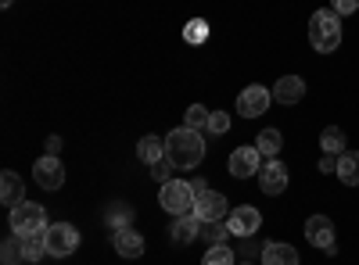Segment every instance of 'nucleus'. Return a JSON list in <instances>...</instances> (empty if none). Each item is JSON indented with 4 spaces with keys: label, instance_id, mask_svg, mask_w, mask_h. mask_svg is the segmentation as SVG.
<instances>
[{
    "label": "nucleus",
    "instance_id": "nucleus-21",
    "mask_svg": "<svg viewBox=\"0 0 359 265\" xmlns=\"http://www.w3.org/2000/svg\"><path fill=\"white\" fill-rule=\"evenodd\" d=\"M130 219H133V208L126 201H111L108 204V212H104V222H108V229L115 233V229H126L130 226Z\"/></svg>",
    "mask_w": 359,
    "mask_h": 265
},
{
    "label": "nucleus",
    "instance_id": "nucleus-13",
    "mask_svg": "<svg viewBox=\"0 0 359 265\" xmlns=\"http://www.w3.org/2000/svg\"><path fill=\"white\" fill-rule=\"evenodd\" d=\"M198 233H201V219L191 212V215H176V222L169 226V241L176 244V248H187V244H194L198 241Z\"/></svg>",
    "mask_w": 359,
    "mask_h": 265
},
{
    "label": "nucleus",
    "instance_id": "nucleus-30",
    "mask_svg": "<svg viewBox=\"0 0 359 265\" xmlns=\"http://www.w3.org/2000/svg\"><path fill=\"white\" fill-rule=\"evenodd\" d=\"M172 172H176V165H172L169 158H162V162H155V165H151V176H155L158 183H169V180H172Z\"/></svg>",
    "mask_w": 359,
    "mask_h": 265
},
{
    "label": "nucleus",
    "instance_id": "nucleus-36",
    "mask_svg": "<svg viewBox=\"0 0 359 265\" xmlns=\"http://www.w3.org/2000/svg\"><path fill=\"white\" fill-rule=\"evenodd\" d=\"M237 265H255V262H237Z\"/></svg>",
    "mask_w": 359,
    "mask_h": 265
},
{
    "label": "nucleus",
    "instance_id": "nucleus-19",
    "mask_svg": "<svg viewBox=\"0 0 359 265\" xmlns=\"http://www.w3.org/2000/svg\"><path fill=\"white\" fill-rule=\"evenodd\" d=\"M338 180L345 187H359V151L338 155Z\"/></svg>",
    "mask_w": 359,
    "mask_h": 265
},
{
    "label": "nucleus",
    "instance_id": "nucleus-8",
    "mask_svg": "<svg viewBox=\"0 0 359 265\" xmlns=\"http://www.w3.org/2000/svg\"><path fill=\"white\" fill-rule=\"evenodd\" d=\"M33 180L40 190H62L65 187V165L54 155H43L40 162H33Z\"/></svg>",
    "mask_w": 359,
    "mask_h": 265
},
{
    "label": "nucleus",
    "instance_id": "nucleus-9",
    "mask_svg": "<svg viewBox=\"0 0 359 265\" xmlns=\"http://www.w3.org/2000/svg\"><path fill=\"white\" fill-rule=\"evenodd\" d=\"M269 104H273V90H266V86H248L237 94V115H245V119H259Z\"/></svg>",
    "mask_w": 359,
    "mask_h": 265
},
{
    "label": "nucleus",
    "instance_id": "nucleus-17",
    "mask_svg": "<svg viewBox=\"0 0 359 265\" xmlns=\"http://www.w3.org/2000/svg\"><path fill=\"white\" fill-rule=\"evenodd\" d=\"M262 265H298V251L291 244H277V241H269L262 248Z\"/></svg>",
    "mask_w": 359,
    "mask_h": 265
},
{
    "label": "nucleus",
    "instance_id": "nucleus-3",
    "mask_svg": "<svg viewBox=\"0 0 359 265\" xmlns=\"http://www.w3.org/2000/svg\"><path fill=\"white\" fill-rule=\"evenodd\" d=\"M8 222H11V233H18V237H33V233L47 229V208L36 201H22L11 208Z\"/></svg>",
    "mask_w": 359,
    "mask_h": 265
},
{
    "label": "nucleus",
    "instance_id": "nucleus-27",
    "mask_svg": "<svg viewBox=\"0 0 359 265\" xmlns=\"http://www.w3.org/2000/svg\"><path fill=\"white\" fill-rule=\"evenodd\" d=\"M0 262H4V265H18V262H25V258H22V237H18V233H11V237L4 241Z\"/></svg>",
    "mask_w": 359,
    "mask_h": 265
},
{
    "label": "nucleus",
    "instance_id": "nucleus-29",
    "mask_svg": "<svg viewBox=\"0 0 359 265\" xmlns=\"http://www.w3.org/2000/svg\"><path fill=\"white\" fill-rule=\"evenodd\" d=\"M226 129H230V115H226V111H212V115H208L205 133H212V136H226Z\"/></svg>",
    "mask_w": 359,
    "mask_h": 265
},
{
    "label": "nucleus",
    "instance_id": "nucleus-32",
    "mask_svg": "<svg viewBox=\"0 0 359 265\" xmlns=\"http://www.w3.org/2000/svg\"><path fill=\"white\" fill-rule=\"evenodd\" d=\"M320 172H338V155H323V162H320Z\"/></svg>",
    "mask_w": 359,
    "mask_h": 265
},
{
    "label": "nucleus",
    "instance_id": "nucleus-16",
    "mask_svg": "<svg viewBox=\"0 0 359 265\" xmlns=\"http://www.w3.org/2000/svg\"><path fill=\"white\" fill-rule=\"evenodd\" d=\"M22 194H25L22 176H18V172H11V169L0 172V201H4V208H8V212L15 208V204H22V201H25Z\"/></svg>",
    "mask_w": 359,
    "mask_h": 265
},
{
    "label": "nucleus",
    "instance_id": "nucleus-14",
    "mask_svg": "<svg viewBox=\"0 0 359 265\" xmlns=\"http://www.w3.org/2000/svg\"><path fill=\"white\" fill-rule=\"evenodd\" d=\"M306 97V83H302V76H280L277 79V86H273V101L277 104H298Z\"/></svg>",
    "mask_w": 359,
    "mask_h": 265
},
{
    "label": "nucleus",
    "instance_id": "nucleus-34",
    "mask_svg": "<svg viewBox=\"0 0 359 265\" xmlns=\"http://www.w3.org/2000/svg\"><path fill=\"white\" fill-rule=\"evenodd\" d=\"M191 187H194V194H198V197H201V194H205V190H208V183H205V180H194V183H191Z\"/></svg>",
    "mask_w": 359,
    "mask_h": 265
},
{
    "label": "nucleus",
    "instance_id": "nucleus-23",
    "mask_svg": "<svg viewBox=\"0 0 359 265\" xmlns=\"http://www.w3.org/2000/svg\"><path fill=\"white\" fill-rule=\"evenodd\" d=\"M255 147H259V155H262V158H280V147H284L280 129H262L259 140H255Z\"/></svg>",
    "mask_w": 359,
    "mask_h": 265
},
{
    "label": "nucleus",
    "instance_id": "nucleus-11",
    "mask_svg": "<svg viewBox=\"0 0 359 265\" xmlns=\"http://www.w3.org/2000/svg\"><path fill=\"white\" fill-rule=\"evenodd\" d=\"M226 226H230L233 237H255L259 226H262V215L252 208V204H241V208H233L226 215Z\"/></svg>",
    "mask_w": 359,
    "mask_h": 265
},
{
    "label": "nucleus",
    "instance_id": "nucleus-15",
    "mask_svg": "<svg viewBox=\"0 0 359 265\" xmlns=\"http://www.w3.org/2000/svg\"><path fill=\"white\" fill-rule=\"evenodd\" d=\"M111 248L123 255V258H140V255H144V237H140L133 226L115 229V233H111Z\"/></svg>",
    "mask_w": 359,
    "mask_h": 265
},
{
    "label": "nucleus",
    "instance_id": "nucleus-25",
    "mask_svg": "<svg viewBox=\"0 0 359 265\" xmlns=\"http://www.w3.org/2000/svg\"><path fill=\"white\" fill-rule=\"evenodd\" d=\"M201 265H237L233 248H230V244H216V248H208V251H205V258H201Z\"/></svg>",
    "mask_w": 359,
    "mask_h": 265
},
{
    "label": "nucleus",
    "instance_id": "nucleus-6",
    "mask_svg": "<svg viewBox=\"0 0 359 265\" xmlns=\"http://www.w3.org/2000/svg\"><path fill=\"white\" fill-rule=\"evenodd\" d=\"M306 237L323 255H338V237H334V226H331V219H327V215H309L306 219Z\"/></svg>",
    "mask_w": 359,
    "mask_h": 265
},
{
    "label": "nucleus",
    "instance_id": "nucleus-31",
    "mask_svg": "<svg viewBox=\"0 0 359 265\" xmlns=\"http://www.w3.org/2000/svg\"><path fill=\"white\" fill-rule=\"evenodd\" d=\"M331 8L338 15H352V11H359V0H331Z\"/></svg>",
    "mask_w": 359,
    "mask_h": 265
},
{
    "label": "nucleus",
    "instance_id": "nucleus-10",
    "mask_svg": "<svg viewBox=\"0 0 359 265\" xmlns=\"http://www.w3.org/2000/svg\"><path fill=\"white\" fill-rule=\"evenodd\" d=\"M230 176L233 180H248V176H259L262 169V155H259V147H237V151L230 155Z\"/></svg>",
    "mask_w": 359,
    "mask_h": 265
},
{
    "label": "nucleus",
    "instance_id": "nucleus-2",
    "mask_svg": "<svg viewBox=\"0 0 359 265\" xmlns=\"http://www.w3.org/2000/svg\"><path fill=\"white\" fill-rule=\"evenodd\" d=\"M309 43L320 54H331V50L341 47V18H338L334 8H320L309 18Z\"/></svg>",
    "mask_w": 359,
    "mask_h": 265
},
{
    "label": "nucleus",
    "instance_id": "nucleus-18",
    "mask_svg": "<svg viewBox=\"0 0 359 265\" xmlns=\"http://www.w3.org/2000/svg\"><path fill=\"white\" fill-rule=\"evenodd\" d=\"M233 237L226 219H216V222H201V233H198V241H205L208 248H216V244H226Z\"/></svg>",
    "mask_w": 359,
    "mask_h": 265
},
{
    "label": "nucleus",
    "instance_id": "nucleus-26",
    "mask_svg": "<svg viewBox=\"0 0 359 265\" xmlns=\"http://www.w3.org/2000/svg\"><path fill=\"white\" fill-rule=\"evenodd\" d=\"M208 115H212V111H208L205 104H191V108H187V115H184V126H187V129L205 133V126H208Z\"/></svg>",
    "mask_w": 359,
    "mask_h": 265
},
{
    "label": "nucleus",
    "instance_id": "nucleus-22",
    "mask_svg": "<svg viewBox=\"0 0 359 265\" xmlns=\"http://www.w3.org/2000/svg\"><path fill=\"white\" fill-rule=\"evenodd\" d=\"M47 233V229H43ZM43 233H33V237H22V258L25 262H43L50 251H47V237Z\"/></svg>",
    "mask_w": 359,
    "mask_h": 265
},
{
    "label": "nucleus",
    "instance_id": "nucleus-24",
    "mask_svg": "<svg viewBox=\"0 0 359 265\" xmlns=\"http://www.w3.org/2000/svg\"><path fill=\"white\" fill-rule=\"evenodd\" d=\"M320 147H323V155H345V133L338 126H327L320 133Z\"/></svg>",
    "mask_w": 359,
    "mask_h": 265
},
{
    "label": "nucleus",
    "instance_id": "nucleus-20",
    "mask_svg": "<svg viewBox=\"0 0 359 265\" xmlns=\"http://www.w3.org/2000/svg\"><path fill=\"white\" fill-rule=\"evenodd\" d=\"M137 158L147 162V165L162 162V158H165V140H162V136H144V140L137 143Z\"/></svg>",
    "mask_w": 359,
    "mask_h": 265
},
{
    "label": "nucleus",
    "instance_id": "nucleus-7",
    "mask_svg": "<svg viewBox=\"0 0 359 265\" xmlns=\"http://www.w3.org/2000/svg\"><path fill=\"white\" fill-rule=\"evenodd\" d=\"M287 165L280 162V158H266L262 162V169H259V190L262 194H269V197H277V194H284L287 190Z\"/></svg>",
    "mask_w": 359,
    "mask_h": 265
},
{
    "label": "nucleus",
    "instance_id": "nucleus-4",
    "mask_svg": "<svg viewBox=\"0 0 359 265\" xmlns=\"http://www.w3.org/2000/svg\"><path fill=\"white\" fill-rule=\"evenodd\" d=\"M194 201H198V194H194V187L184 183V180H169V183H162V190H158V204H162L169 215H191V212H194Z\"/></svg>",
    "mask_w": 359,
    "mask_h": 265
},
{
    "label": "nucleus",
    "instance_id": "nucleus-28",
    "mask_svg": "<svg viewBox=\"0 0 359 265\" xmlns=\"http://www.w3.org/2000/svg\"><path fill=\"white\" fill-rule=\"evenodd\" d=\"M184 40H187V43H194V47H198V43H205V40H208V22H205V18L187 22V25H184Z\"/></svg>",
    "mask_w": 359,
    "mask_h": 265
},
{
    "label": "nucleus",
    "instance_id": "nucleus-35",
    "mask_svg": "<svg viewBox=\"0 0 359 265\" xmlns=\"http://www.w3.org/2000/svg\"><path fill=\"white\" fill-rule=\"evenodd\" d=\"M0 8H11V0H0Z\"/></svg>",
    "mask_w": 359,
    "mask_h": 265
},
{
    "label": "nucleus",
    "instance_id": "nucleus-1",
    "mask_svg": "<svg viewBox=\"0 0 359 265\" xmlns=\"http://www.w3.org/2000/svg\"><path fill=\"white\" fill-rule=\"evenodd\" d=\"M165 158H169L176 169H194V165L205 158V133L187 129V126L165 133Z\"/></svg>",
    "mask_w": 359,
    "mask_h": 265
},
{
    "label": "nucleus",
    "instance_id": "nucleus-33",
    "mask_svg": "<svg viewBox=\"0 0 359 265\" xmlns=\"http://www.w3.org/2000/svg\"><path fill=\"white\" fill-rule=\"evenodd\" d=\"M57 151H62V136H47V155L57 158Z\"/></svg>",
    "mask_w": 359,
    "mask_h": 265
},
{
    "label": "nucleus",
    "instance_id": "nucleus-5",
    "mask_svg": "<svg viewBox=\"0 0 359 265\" xmlns=\"http://www.w3.org/2000/svg\"><path fill=\"white\" fill-rule=\"evenodd\" d=\"M43 237H47L50 258H69V255L79 248V229H76L72 222H50Z\"/></svg>",
    "mask_w": 359,
    "mask_h": 265
},
{
    "label": "nucleus",
    "instance_id": "nucleus-12",
    "mask_svg": "<svg viewBox=\"0 0 359 265\" xmlns=\"http://www.w3.org/2000/svg\"><path fill=\"white\" fill-rule=\"evenodd\" d=\"M194 215H198L201 222H216V219H226V215H230V204H226L223 194L205 190V194L194 201Z\"/></svg>",
    "mask_w": 359,
    "mask_h": 265
}]
</instances>
